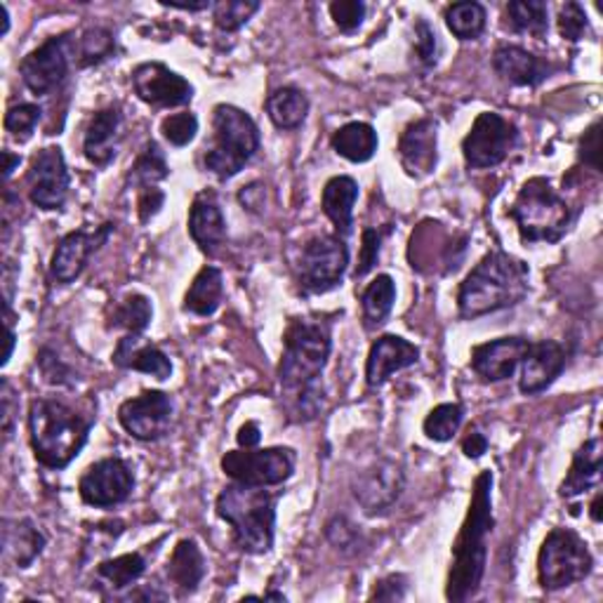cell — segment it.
Returning <instances> with one entry per match:
<instances>
[{
	"label": "cell",
	"mask_w": 603,
	"mask_h": 603,
	"mask_svg": "<svg viewBox=\"0 0 603 603\" xmlns=\"http://www.w3.org/2000/svg\"><path fill=\"white\" fill-rule=\"evenodd\" d=\"M39 366H41V372L45 382L55 384V387H74L76 384V372L71 370L55 351L43 347L39 351Z\"/></svg>",
	"instance_id": "obj_47"
},
{
	"label": "cell",
	"mask_w": 603,
	"mask_h": 603,
	"mask_svg": "<svg viewBox=\"0 0 603 603\" xmlns=\"http://www.w3.org/2000/svg\"><path fill=\"white\" fill-rule=\"evenodd\" d=\"M565 368V351L554 340L530 342L526 357L521 361L519 389L526 396L542 394L552 387Z\"/></svg>",
	"instance_id": "obj_21"
},
{
	"label": "cell",
	"mask_w": 603,
	"mask_h": 603,
	"mask_svg": "<svg viewBox=\"0 0 603 603\" xmlns=\"http://www.w3.org/2000/svg\"><path fill=\"white\" fill-rule=\"evenodd\" d=\"M594 557L575 530L554 528L540 547L538 580L547 592H559L590 578Z\"/></svg>",
	"instance_id": "obj_8"
},
{
	"label": "cell",
	"mask_w": 603,
	"mask_h": 603,
	"mask_svg": "<svg viewBox=\"0 0 603 603\" xmlns=\"http://www.w3.org/2000/svg\"><path fill=\"white\" fill-rule=\"evenodd\" d=\"M528 281L530 272L526 262L503 251L488 253L469 272V276L463 281V286H459L457 293L459 316L472 321V318L519 305L528 295Z\"/></svg>",
	"instance_id": "obj_2"
},
{
	"label": "cell",
	"mask_w": 603,
	"mask_h": 603,
	"mask_svg": "<svg viewBox=\"0 0 603 603\" xmlns=\"http://www.w3.org/2000/svg\"><path fill=\"white\" fill-rule=\"evenodd\" d=\"M332 351V326L326 318H293L283 335L278 382L283 392L302 399L321 392V372Z\"/></svg>",
	"instance_id": "obj_3"
},
{
	"label": "cell",
	"mask_w": 603,
	"mask_h": 603,
	"mask_svg": "<svg viewBox=\"0 0 603 603\" xmlns=\"http://www.w3.org/2000/svg\"><path fill=\"white\" fill-rule=\"evenodd\" d=\"M328 10H330L335 27L340 29L342 33L359 31L366 20V12H368L363 0H335V3L328 6Z\"/></svg>",
	"instance_id": "obj_45"
},
{
	"label": "cell",
	"mask_w": 603,
	"mask_h": 603,
	"mask_svg": "<svg viewBox=\"0 0 603 603\" xmlns=\"http://www.w3.org/2000/svg\"><path fill=\"white\" fill-rule=\"evenodd\" d=\"M493 472H482L474 482L472 505L453 542V563L446 582V599L453 603L469 601L478 594L486 573L488 547L486 538L495 526L493 519Z\"/></svg>",
	"instance_id": "obj_1"
},
{
	"label": "cell",
	"mask_w": 603,
	"mask_h": 603,
	"mask_svg": "<svg viewBox=\"0 0 603 603\" xmlns=\"http://www.w3.org/2000/svg\"><path fill=\"white\" fill-rule=\"evenodd\" d=\"M71 66L68 33L52 35L43 45L31 50L20 64V76L33 95H50L66 81Z\"/></svg>",
	"instance_id": "obj_14"
},
{
	"label": "cell",
	"mask_w": 603,
	"mask_h": 603,
	"mask_svg": "<svg viewBox=\"0 0 603 603\" xmlns=\"http://www.w3.org/2000/svg\"><path fill=\"white\" fill-rule=\"evenodd\" d=\"M526 337H498V340L472 349V370L484 382H505L521 366L528 351Z\"/></svg>",
	"instance_id": "obj_19"
},
{
	"label": "cell",
	"mask_w": 603,
	"mask_h": 603,
	"mask_svg": "<svg viewBox=\"0 0 603 603\" xmlns=\"http://www.w3.org/2000/svg\"><path fill=\"white\" fill-rule=\"evenodd\" d=\"M163 203H166V193H163L161 189H156V187H151V189H141L139 201H137L139 220L147 224L151 218H156L158 212H161Z\"/></svg>",
	"instance_id": "obj_53"
},
{
	"label": "cell",
	"mask_w": 603,
	"mask_h": 603,
	"mask_svg": "<svg viewBox=\"0 0 603 603\" xmlns=\"http://www.w3.org/2000/svg\"><path fill=\"white\" fill-rule=\"evenodd\" d=\"M239 446L241 448H257L260 441H262V432H260V424L257 422H245L243 427L239 430Z\"/></svg>",
	"instance_id": "obj_56"
},
{
	"label": "cell",
	"mask_w": 603,
	"mask_h": 603,
	"mask_svg": "<svg viewBox=\"0 0 603 603\" xmlns=\"http://www.w3.org/2000/svg\"><path fill=\"white\" fill-rule=\"evenodd\" d=\"M135 490V474L126 459L104 457L81 476L78 493L85 505L109 509L126 503Z\"/></svg>",
	"instance_id": "obj_13"
},
{
	"label": "cell",
	"mask_w": 603,
	"mask_h": 603,
	"mask_svg": "<svg viewBox=\"0 0 603 603\" xmlns=\"http://www.w3.org/2000/svg\"><path fill=\"white\" fill-rule=\"evenodd\" d=\"M463 420H465V408L463 405H459V403H441V405L434 408V411L427 417H424L422 430L432 441L446 443L457 434Z\"/></svg>",
	"instance_id": "obj_40"
},
{
	"label": "cell",
	"mask_w": 603,
	"mask_h": 603,
	"mask_svg": "<svg viewBox=\"0 0 603 603\" xmlns=\"http://www.w3.org/2000/svg\"><path fill=\"white\" fill-rule=\"evenodd\" d=\"M420 361V349L399 335H382L370 347L366 361L368 387H382L399 370L411 368Z\"/></svg>",
	"instance_id": "obj_22"
},
{
	"label": "cell",
	"mask_w": 603,
	"mask_h": 603,
	"mask_svg": "<svg viewBox=\"0 0 603 603\" xmlns=\"http://www.w3.org/2000/svg\"><path fill=\"white\" fill-rule=\"evenodd\" d=\"M6 326H8V337H6V340H8V347H6V357H3V366H8V361L12 359V351H14V340H17V337H14V330H12V324L8 321Z\"/></svg>",
	"instance_id": "obj_59"
},
{
	"label": "cell",
	"mask_w": 603,
	"mask_h": 603,
	"mask_svg": "<svg viewBox=\"0 0 603 603\" xmlns=\"http://www.w3.org/2000/svg\"><path fill=\"white\" fill-rule=\"evenodd\" d=\"M519 130L500 114L484 112L474 120L472 130L463 139V156L469 168L484 170L500 166L517 147Z\"/></svg>",
	"instance_id": "obj_11"
},
{
	"label": "cell",
	"mask_w": 603,
	"mask_h": 603,
	"mask_svg": "<svg viewBox=\"0 0 603 603\" xmlns=\"http://www.w3.org/2000/svg\"><path fill=\"white\" fill-rule=\"evenodd\" d=\"M493 68L505 83L517 87H538L554 74V66L519 45H500L493 55Z\"/></svg>",
	"instance_id": "obj_23"
},
{
	"label": "cell",
	"mask_w": 603,
	"mask_h": 603,
	"mask_svg": "<svg viewBox=\"0 0 603 603\" xmlns=\"http://www.w3.org/2000/svg\"><path fill=\"white\" fill-rule=\"evenodd\" d=\"M396 302V283L389 274H380L370 286L361 293V307L368 328L382 326L389 314L394 309Z\"/></svg>",
	"instance_id": "obj_35"
},
{
	"label": "cell",
	"mask_w": 603,
	"mask_h": 603,
	"mask_svg": "<svg viewBox=\"0 0 603 603\" xmlns=\"http://www.w3.org/2000/svg\"><path fill=\"white\" fill-rule=\"evenodd\" d=\"M189 236L203 253L215 255L226 241V220L212 191L199 193L189 210Z\"/></svg>",
	"instance_id": "obj_24"
},
{
	"label": "cell",
	"mask_w": 603,
	"mask_h": 603,
	"mask_svg": "<svg viewBox=\"0 0 603 603\" xmlns=\"http://www.w3.org/2000/svg\"><path fill=\"white\" fill-rule=\"evenodd\" d=\"M0 12H3V35H6L10 31V12L6 3H0Z\"/></svg>",
	"instance_id": "obj_61"
},
{
	"label": "cell",
	"mask_w": 603,
	"mask_h": 603,
	"mask_svg": "<svg viewBox=\"0 0 603 603\" xmlns=\"http://www.w3.org/2000/svg\"><path fill=\"white\" fill-rule=\"evenodd\" d=\"M488 451V438L482 434V432H469L463 441V453L469 457V459H478L484 457V453Z\"/></svg>",
	"instance_id": "obj_55"
},
{
	"label": "cell",
	"mask_w": 603,
	"mask_h": 603,
	"mask_svg": "<svg viewBox=\"0 0 603 603\" xmlns=\"http://www.w3.org/2000/svg\"><path fill=\"white\" fill-rule=\"evenodd\" d=\"M161 133L172 147H187L199 135V118L191 112L166 116L161 123Z\"/></svg>",
	"instance_id": "obj_44"
},
{
	"label": "cell",
	"mask_w": 603,
	"mask_h": 603,
	"mask_svg": "<svg viewBox=\"0 0 603 603\" xmlns=\"http://www.w3.org/2000/svg\"><path fill=\"white\" fill-rule=\"evenodd\" d=\"M378 133L370 123L353 120L332 135V149L337 156L347 158L349 163H368L378 151Z\"/></svg>",
	"instance_id": "obj_31"
},
{
	"label": "cell",
	"mask_w": 603,
	"mask_h": 603,
	"mask_svg": "<svg viewBox=\"0 0 603 603\" xmlns=\"http://www.w3.org/2000/svg\"><path fill=\"white\" fill-rule=\"evenodd\" d=\"M509 24L517 33L544 39L549 31V8L542 0H514L507 6Z\"/></svg>",
	"instance_id": "obj_38"
},
{
	"label": "cell",
	"mask_w": 603,
	"mask_h": 603,
	"mask_svg": "<svg viewBox=\"0 0 603 603\" xmlns=\"http://www.w3.org/2000/svg\"><path fill=\"white\" fill-rule=\"evenodd\" d=\"M399 161L403 170L422 180L436 170L438 163V133L432 118H420L408 126L399 139Z\"/></svg>",
	"instance_id": "obj_20"
},
{
	"label": "cell",
	"mask_w": 603,
	"mask_h": 603,
	"mask_svg": "<svg viewBox=\"0 0 603 603\" xmlns=\"http://www.w3.org/2000/svg\"><path fill=\"white\" fill-rule=\"evenodd\" d=\"M326 536L330 540V544L335 549H340V552H353L359 544V530L353 528L345 517H337L328 523Z\"/></svg>",
	"instance_id": "obj_50"
},
{
	"label": "cell",
	"mask_w": 603,
	"mask_h": 603,
	"mask_svg": "<svg viewBox=\"0 0 603 603\" xmlns=\"http://www.w3.org/2000/svg\"><path fill=\"white\" fill-rule=\"evenodd\" d=\"M154 318V307L149 297L130 293L109 309L106 316V328L109 330H126L128 335H141Z\"/></svg>",
	"instance_id": "obj_34"
},
{
	"label": "cell",
	"mask_w": 603,
	"mask_h": 603,
	"mask_svg": "<svg viewBox=\"0 0 603 603\" xmlns=\"http://www.w3.org/2000/svg\"><path fill=\"white\" fill-rule=\"evenodd\" d=\"M114 224H102L95 232L91 229H78V232L66 234L55 247L50 260V276L57 283H74L87 267V262L109 241Z\"/></svg>",
	"instance_id": "obj_18"
},
{
	"label": "cell",
	"mask_w": 603,
	"mask_h": 603,
	"mask_svg": "<svg viewBox=\"0 0 603 603\" xmlns=\"http://www.w3.org/2000/svg\"><path fill=\"white\" fill-rule=\"evenodd\" d=\"M147 573V561L141 554H123L116 559H106L97 565V578L112 590H126Z\"/></svg>",
	"instance_id": "obj_37"
},
{
	"label": "cell",
	"mask_w": 603,
	"mask_h": 603,
	"mask_svg": "<svg viewBox=\"0 0 603 603\" xmlns=\"http://www.w3.org/2000/svg\"><path fill=\"white\" fill-rule=\"evenodd\" d=\"M120 123H123V114L118 106H106V109H99L91 118V123H87L85 137H83V151L93 166L104 168L116 158Z\"/></svg>",
	"instance_id": "obj_25"
},
{
	"label": "cell",
	"mask_w": 603,
	"mask_h": 603,
	"mask_svg": "<svg viewBox=\"0 0 603 603\" xmlns=\"http://www.w3.org/2000/svg\"><path fill=\"white\" fill-rule=\"evenodd\" d=\"M20 163H22L20 156L12 154V151H3V177H6V180H10L12 172L20 168Z\"/></svg>",
	"instance_id": "obj_57"
},
{
	"label": "cell",
	"mask_w": 603,
	"mask_h": 603,
	"mask_svg": "<svg viewBox=\"0 0 603 603\" xmlns=\"http://www.w3.org/2000/svg\"><path fill=\"white\" fill-rule=\"evenodd\" d=\"M224 295V278L218 267H203L197 278L191 281V286L184 295L182 309L193 316H212L220 305Z\"/></svg>",
	"instance_id": "obj_32"
},
{
	"label": "cell",
	"mask_w": 603,
	"mask_h": 603,
	"mask_svg": "<svg viewBox=\"0 0 603 603\" xmlns=\"http://www.w3.org/2000/svg\"><path fill=\"white\" fill-rule=\"evenodd\" d=\"M29 199L41 210H60L66 203L71 174L60 147H45L33 156L27 174Z\"/></svg>",
	"instance_id": "obj_16"
},
{
	"label": "cell",
	"mask_w": 603,
	"mask_h": 603,
	"mask_svg": "<svg viewBox=\"0 0 603 603\" xmlns=\"http://www.w3.org/2000/svg\"><path fill=\"white\" fill-rule=\"evenodd\" d=\"M168 174H170V168L166 161V154L156 145V141H147V147L139 151L135 163L128 170V184L137 189H151L158 182H163Z\"/></svg>",
	"instance_id": "obj_36"
},
{
	"label": "cell",
	"mask_w": 603,
	"mask_h": 603,
	"mask_svg": "<svg viewBox=\"0 0 603 603\" xmlns=\"http://www.w3.org/2000/svg\"><path fill=\"white\" fill-rule=\"evenodd\" d=\"M215 145L205 154V168L226 182L236 177L260 149V128L253 116L234 104H218L212 112Z\"/></svg>",
	"instance_id": "obj_7"
},
{
	"label": "cell",
	"mask_w": 603,
	"mask_h": 603,
	"mask_svg": "<svg viewBox=\"0 0 603 603\" xmlns=\"http://www.w3.org/2000/svg\"><path fill=\"white\" fill-rule=\"evenodd\" d=\"M133 91L141 102L158 109L187 106L193 99V85L161 62L139 64L133 71Z\"/></svg>",
	"instance_id": "obj_17"
},
{
	"label": "cell",
	"mask_w": 603,
	"mask_h": 603,
	"mask_svg": "<svg viewBox=\"0 0 603 603\" xmlns=\"http://www.w3.org/2000/svg\"><path fill=\"white\" fill-rule=\"evenodd\" d=\"M112 361L123 370L145 372V375L156 380H168L172 375V361L168 359V353L156 345L141 342L139 335H126L118 340Z\"/></svg>",
	"instance_id": "obj_26"
},
{
	"label": "cell",
	"mask_w": 603,
	"mask_h": 603,
	"mask_svg": "<svg viewBox=\"0 0 603 603\" xmlns=\"http://www.w3.org/2000/svg\"><path fill=\"white\" fill-rule=\"evenodd\" d=\"M557 24H559V33L563 35V41H571V43L582 41L584 33L590 31L588 12H584V8L580 3L561 6Z\"/></svg>",
	"instance_id": "obj_46"
},
{
	"label": "cell",
	"mask_w": 603,
	"mask_h": 603,
	"mask_svg": "<svg viewBox=\"0 0 603 603\" xmlns=\"http://www.w3.org/2000/svg\"><path fill=\"white\" fill-rule=\"evenodd\" d=\"M359 201V184L347 174H337L324 187L321 208L326 218L337 229V234L347 236L353 224V205Z\"/></svg>",
	"instance_id": "obj_29"
},
{
	"label": "cell",
	"mask_w": 603,
	"mask_h": 603,
	"mask_svg": "<svg viewBox=\"0 0 603 603\" xmlns=\"http://www.w3.org/2000/svg\"><path fill=\"white\" fill-rule=\"evenodd\" d=\"M297 465V455L293 448L276 446V448H241L229 451L222 457V472L236 484L245 486H283L293 478Z\"/></svg>",
	"instance_id": "obj_9"
},
{
	"label": "cell",
	"mask_w": 603,
	"mask_h": 603,
	"mask_svg": "<svg viewBox=\"0 0 603 603\" xmlns=\"http://www.w3.org/2000/svg\"><path fill=\"white\" fill-rule=\"evenodd\" d=\"M47 538L29 519H6L3 521V557L17 569L29 565L43 554Z\"/></svg>",
	"instance_id": "obj_28"
},
{
	"label": "cell",
	"mask_w": 603,
	"mask_h": 603,
	"mask_svg": "<svg viewBox=\"0 0 603 603\" xmlns=\"http://www.w3.org/2000/svg\"><path fill=\"white\" fill-rule=\"evenodd\" d=\"M257 599H264V601H267V599H274V601H288V596H286V594H281V592H267V594L257 596Z\"/></svg>",
	"instance_id": "obj_62"
},
{
	"label": "cell",
	"mask_w": 603,
	"mask_h": 603,
	"mask_svg": "<svg viewBox=\"0 0 603 603\" xmlns=\"http://www.w3.org/2000/svg\"><path fill=\"white\" fill-rule=\"evenodd\" d=\"M380 251H382V234L378 232V229H366L363 236H361V253H359V264H357V272H353V276L363 278L366 274L375 269V264L380 260Z\"/></svg>",
	"instance_id": "obj_49"
},
{
	"label": "cell",
	"mask_w": 603,
	"mask_h": 603,
	"mask_svg": "<svg viewBox=\"0 0 603 603\" xmlns=\"http://www.w3.org/2000/svg\"><path fill=\"white\" fill-rule=\"evenodd\" d=\"M601 467H603L601 441L599 438L584 441L575 451L573 465L559 486L561 498L571 500V498H578V495H584L588 490L596 488L601 484Z\"/></svg>",
	"instance_id": "obj_27"
},
{
	"label": "cell",
	"mask_w": 603,
	"mask_h": 603,
	"mask_svg": "<svg viewBox=\"0 0 603 603\" xmlns=\"http://www.w3.org/2000/svg\"><path fill=\"white\" fill-rule=\"evenodd\" d=\"M161 6L172 8V10H187V12H199V10L210 8L208 0H201V3H170V0H161Z\"/></svg>",
	"instance_id": "obj_58"
},
{
	"label": "cell",
	"mask_w": 603,
	"mask_h": 603,
	"mask_svg": "<svg viewBox=\"0 0 603 603\" xmlns=\"http://www.w3.org/2000/svg\"><path fill=\"white\" fill-rule=\"evenodd\" d=\"M405 594H408V578L401 573H394L375 582V590L370 592V601H403Z\"/></svg>",
	"instance_id": "obj_52"
},
{
	"label": "cell",
	"mask_w": 603,
	"mask_h": 603,
	"mask_svg": "<svg viewBox=\"0 0 603 603\" xmlns=\"http://www.w3.org/2000/svg\"><path fill=\"white\" fill-rule=\"evenodd\" d=\"M590 514H592V519L599 523L601 521V493H596V498H594V503H592V507H590Z\"/></svg>",
	"instance_id": "obj_60"
},
{
	"label": "cell",
	"mask_w": 603,
	"mask_h": 603,
	"mask_svg": "<svg viewBox=\"0 0 603 603\" xmlns=\"http://www.w3.org/2000/svg\"><path fill=\"white\" fill-rule=\"evenodd\" d=\"M205 578V559L201 547L193 540H180L172 549L168 561V580L182 596H189L199 590Z\"/></svg>",
	"instance_id": "obj_30"
},
{
	"label": "cell",
	"mask_w": 603,
	"mask_h": 603,
	"mask_svg": "<svg viewBox=\"0 0 603 603\" xmlns=\"http://www.w3.org/2000/svg\"><path fill=\"white\" fill-rule=\"evenodd\" d=\"M174 417V403L166 392H141L118 408V422L137 441L163 438Z\"/></svg>",
	"instance_id": "obj_15"
},
{
	"label": "cell",
	"mask_w": 603,
	"mask_h": 603,
	"mask_svg": "<svg viewBox=\"0 0 603 603\" xmlns=\"http://www.w3.org/2000/svg\"><path fill=\"white\" fill-rule=\"evenodd\" d=\"M93 420L57 399H35L29 405V441L35 463L64 469L81 455L91 438Z\"/></svg>",
	"instance_id": "obj_4"
},
{
	"label": "cell",
	"mask_w": 603,
	"mask_h": 603,
	"mask_svg": "<svg viewBox=\"0 0 603 603\" xmlns=\"http://www.w3.org/2000/svg\"><path fill=\"white\" fill-rule=\"evenodd\" d=\"M486 8L482 3H455L446 10V24L459 41H474L486 29Z\"/></svg>",
	"instance_id": "obj_39"
},
{
	"label": "cell",
	"mask_w": 603,
	"mask_h": 603,
	"mask_svg": "<svg viewBox=\"0 0 603 603\" xmlns=\"http://www.w3.org/2000/svg\"><path fill=\"white\" fill-rule=\"evenodd\" d=\"M212 10H215L218 29L232 33L251 22V17L260 10V3L257 0H222V3L212 6Z\"/></svg>",
	"instance_id": "obj_41"
},
{
	"label": "cell",
	"mask_w": 603,
	"mask_h": 603,
	"mask_svg": "<svg viewBox=\"0 0 603 603\" xmlns=\"http://www.w3.org/2000/svg\"><path fill=\"white\" fill-rule=\"evenodd\" d=\"M12 389H10V382L3 380V403H0V411H3V434H6V441H10L12 436V422H14V401H12Z\"/></svg>",
	"instance_id": "obj_54"
},
{
	"label": "cell",
	"mask_w": 603,
	"mask_h": 603,
	"mask_svg": "<svg viewBox=\"0 0 603 603\" xmlns=\"http://www.w3.org/2000/svg\"><path fill=\"white\" fill-rule=\"evenodd\" d=\"M276 495L262 486L232 484L218 495V517L234 530V542L245 554H267L276 533Z\"/></svg>",
	"instance_id": "obj_5"
},
{
	"label": "cell",
	"mask_w": 603,
	"mask_h": 603,
	"mask_svg": "<svg viewBox=\"0 0 603 603\" xmlns=\"http://www.w3.org/2000/svg\"><path fill=\"white\" fill-rule=\"evenodd\" d=\"M523 243H559L573 222V210L544 177L528 180L509 208Z\"/></svg>",
	"instance_id": "obj_6"
},
{
	"label": "cell",
	"mask_w": 603,
	"mask_h": 603,
	"mask_svg": "<svg viewBox=\"0 0 603 603\" xmlns=\"http://www.w3.org/2000/svg\"><path fill=\"white\" fill-rule=\"evenodd\" d=\"M114 52V35L109 29H87L81 39V64L91 66L109 60Z\"/></svg>",
	"instance_id": "obj_43"
},
{
	"label": "cell",
	"mask_w": 603,
	"mask_h": 603,
	"mask_svg": "<svg viewBox=\"0 0 603 603\" xmlns=\"http://www.w3.org/2000/svg\"><path fill=\"white\" fill-rule=\"evenodd\" d=\"M41 116H43V109L39 104H29V102L14 104L8 109L3 126L17 141H29L35 126H39Z\"/></svg>",
	"instance_id": "obj_42"
},
{
	"label": "cell",
	"mask_w": 603,
	"mask_h": 603,
	"mask_svg": "<svg viewBox=\"0 0 603 603\" xmlns=\"http://www.w3.org/2000/svg\"><path fill=\"white\" fill-rule=\"evenodd\" d=\"M347 267L349 247L340 236H314L302 245L297 262L299 286L307 293H328L340 286Z\"/></svg>",
	"instance_id": "obj_10"
},
{
	"label": "cell",
	"mask_w": 603,
	"mask_h": 603,
	"mask_svg": "<svg viewBox=\"0 0 603 603\" xmlns=\"http://www.w3.org/2000/svg\"><path fill=\"white\" fill-rule=\"evenodd\" d=\"M413 50H415L417 62L424 68L436 66V60H438V39H436V31L427 22H424V20L415 22Z\"/></svg>",
	"instance_id": "obj_48"
},
{
	"label": "cell",
	"mask_w": 603,
	"mask_h": 603,
	"mask_svg": "<svg viewBox=\"0 0 603 603\" xmlns=\"http://www.w3.org/2000/svg\"><path fill=\"white\" fill-rule=\"evenodd\" d=\"M267 114L278 130H297L309 114V97L299 87H278L267 97Z\"/></svg>",
	"instance_id": "obj_33"
},
{
	"label": "cell",
	"mask_w": 603,
	"mask_h": 603,
	"mask_svg": "<svg viewBox=\"0 0 603 603\" xmlns=\"http://www.w3.org/2000/svg\"><path fill=\"white\" fill-rule=\"evenodd\" d=\"M601 120H594L592 126L584 130V135L580 137L578 145V156L584 166H590L592 170L599 172L601 163H599V149H601Z\"/></svg>",
	"instance_id": "obj_51"
},
{
	"label": "cell",
	"mask_w": 603,
	"mask_h": 603,
	"mask_svg": "<svg viewBox=\"0 0 603 603\" xmlns=\"http://www.w3.org/2000/svg\"><path fill=\"white\" fill-rule=\"evenodd\" d=\"M405 488V472L392 457H380L353 478L351 493L368 517L392 511Z\"/></svg>",
	"instance_id": "obj_12"
}]
</instances>
